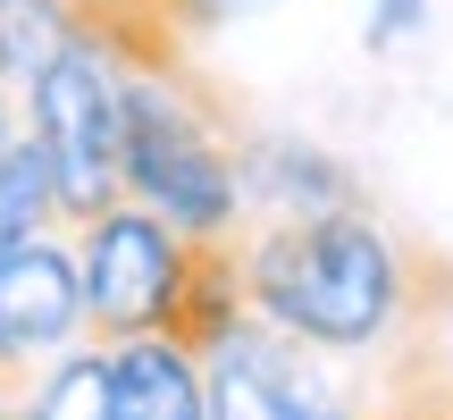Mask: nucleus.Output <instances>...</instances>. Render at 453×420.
<instances>
[{
    "label": "nucleus",
    "mask_w": 453,
    "mask_h": 420,
    "mask_svg": "<svg viewBox=\"0 0 453 420\" xmlns=\"http://www.w3.org/2000/svg\"><path fill=\"white\" fill-rule=\"evenodd\" d=\"M17 144V101H9V84H0V152Z\"/></svg>",
    "instance_id": "nucleus-14"
},
{
    "label": "nucleus",
    "mask_w": 453,
    "mask_h": 420,
    "mask_svg": "<svg viewBox=\"0 0 453 420\" xmlns=\"http://www.w3.org/2000/svg\"><path fill=\"white\" fill-rule=\"evenodd\" d=\"M127 9H134V17H151L160 34H177V43H202V34L235 26V17L269 9V0H127Z\"/></svg>",
    "instance_id": "nucleus-11"
},
{
    "label": "nucleus",
    "mask_w": 453,
    "mask_h": 420,
    "mask_svg": "<svg viewBox=\"0 0 453 420\" xmlns=\"http://www.w3.org/2000/svg\"><path fill=\"white\" fill-rule=\"evenodd\" d=\"M26 420H110V345L67 354L59 370L26 395Z\"/></svg>",
    "instance_id": "nucleus-10"
},
{
    "label": "nucleus",
    "mask_w": 453,
    "mask_h": 420,
    "mask_svg": "<svg viewBox=\"0 0 453 420\" xmlns=\"http://www.w3.org/2000/svg\"><path fill=\"white\" fill-rule=\"evenodd\" d=\"M59 227V194H50V160L34 135H17L0 152V253H17L26 236H50Z\"/></svg>",
    "instance_id": "nucleus-9"
},
{
    "label": "nucleus",
    "mask_w": 453,
    "mask_h": 420,
    "mask_svg": "<svg viewBox=\"0 0 453 420\" xmlns=\"http://www.w3.org/2000/svg\"><path fill=\"white\" fill-rule=\"evenodd\" d=\"M243 202H269L277 219H303V210H370L336 152L286 144V135H243Z\"/></svg>",
    "instance_id": "nucleus-8"
},
{
    "label": "nucleus",
    "mask_w": 453,
    "mask_h": 420,
    "mask_svg": "<svg viewBox=\"0 0 453 420\" xmlns=\"http://www.w3.org/2000/svg\"><path fill=\"white\" fill-rule=\"evenodd\" d=\"M127 202L160 210L185 236H235L243 219V127L219 93L185 76L127 67Z\"/></svg>",
    "instance_id": "nucleus-2"
},
{
    "label": "nucleus",
    "mask_w": 453,
    "mask_h": 420,
    "mask_svg": "<svg viewBox=\"0 0 453 420\" xmlns=\"http://www.w3.org/2000/svg\"><path fill=\"white\" fill-rule=\"evenodd\" d=\"M252 320V286H243V244L235 236H185V261H177V286H168V311L151 337L185 345V354L211 362L235 328Z\"/></svg>",
    "instance_id": "nucleus-6"
},
{
    "label": "nucleus",
    "mask_w": 453,
    "mask_h": 420,
    "mask_svg": "<svg viewBox=\"0 0 453 420\" xmlns=\"http://www.w3.org/2000/svg\"><path fill=\"white\" fill-rule=\"evenodd\" d=\"M110 420H211V370L168 337L110 345Z\"/></svg>",
    "instance_id": "nucleus-7"
},
{
    "label": "nucleus",
    "mask_w": 453,
    "mask_h": 420,
    "mask_svg": "<svg viewBox=\"0 0 453 420\" xmlns=\"http://www.w3.org/2000/svg\"><path fill=\"white\" fill-rule=\"evenodd\" d=\"M420 26H428V0H370V51L411 43Z\"/></svg>",
    "instance_id": "nucleus-12"
},
{
    "label": "nucleus",
    "mask_w": 453,
    "mask_h": 420,
    "mask_svg": "<svg viewBox=\"0 0 453 420\" xmlns=\"http://www.w3.org/2000/svg\"><path fill=\"white\" fill-rule=\"evenodd\" d=\"M9 420H26V404H17V412H9Z\"/></svg>",
    "instance_id": "nucleus-15"
},
{
    "label": "nucleus",
    "mask_w": 453,
    "mask_h": 420,
    "mask_svg": "<svg viewBox=\"0 0 453 420\" xmlns=\"http://www.w3.org/2000/svg\"><path fill=\"white\" fill-rule=\"evenodd\" d=\"M26 395H34V378H17V370H0V420H9L17 404H26Z\"/></svg>",
    "instance_id": "nucleus-13"
},
{
    "label": "nucleus",
    "mask_w": 453,
    "mask_h": 420,
    "mask_svg": "<svg viewBox=\"0 0 453 420\" xmlns=\"http://www.w3.org/2000/svg\"><path fill=\"white\" fill-rule=\"evenodd\" d=\"M84 328V261L50 236L0 253V370L34 378V362L59 354Z\"/></svg>",
    "instance_id": "nucleus-5"
},
{
    "label": "nucleus",
    "mask_w": 453,
    "mask_h": 420,
    "mask_svg": "<svg viewBox=\"0 0 453 420\" xmlns=\"http://www.w3.org/2000/svg\"><path fill=\"white\" fill-rule=\"evenodd\" d=\"M26 135L50 160V194H59L67 227L127 202V67L93 34H76L26 84Z\"/></svg>",
    "instance_id": "nucleus-3"
},
{
    "label": "nucleus",
    "mask_w": 453,
    "mask_h": 420,
    "mask_svg": "<svg viewBox=\"0 0 453 420\" xmlns=\"http://www.w3.org/2000/svg\"><path fill=\"white\" fill-rule=\"evenodd\" d=\"M76 261H84V328H93V345L151 337L168 311V286H177V261H185V227H168L143 202H110L101 219H84Z\"/></svg>",
    "instance_id": "nucleus-4"
},
{
    "label": "nucleus",
    "mask_w": 453,
    "mask_h": 420,
    "mask_svg": "<svg viewBox=\"0 0 453 420\" xmlns=\"http://www.w3.org/2000/svg\"><path fill=\"white\" fill-rule=\"evenodd\" d=\"M252 311L319 354H387L411 328L453 320V261L378 227L370 210L269 219L243 244Z\"/></svg>",
    "instance_id": "nucleus-1"
}]
</instances>
